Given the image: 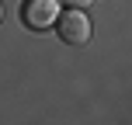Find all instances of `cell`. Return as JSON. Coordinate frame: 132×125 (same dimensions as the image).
<instances>
[{"label": "cell", "instance_id": "277c9868", "mask_svg": "<svg viewBox=\"0 0 132 125\" xmlns=\"http://www.w3.org/2000/svg\"><path fill=\"white\" fill-rule=\"evenodd\" d=\"M0 21H4V4H0Z\"/></svg>", "mask_w": 132, "mask_h": 125}, {"label": "cell", "instance_id": "6da1fadb", "mask_svg": "<svg viewBox=\"0 0 132 125\" xmlns=\"http://www.w3.org/2000/svg\"><path fill=\"white\" fill-rule=\"evenodd\" d=\"M56 31H59V38L66 45H87L90 35H94V24L87 18V11L66 7V11H59V18H56Z\"/></svg>", "mask_w": 132, "mask_h": 125}, {"label": "cell", "instance_id": "3957f363", "mask_svg": "<svg viewBox=\"0 0 132 125\" xmlns=\"http://www.w3.org/2000/svg\"><path fill=\"white\" fill-rule=\"evenodd\" d=\"M59 4H66V7H80V11H84V7H90V0H59Z\"/></svg>", "mask_w": 132, "mask_h": 125}, {"label": "cell", "instance_id": "7a4b0ae2", "mask_svg": "<svg viewBox=\"0 0 132 125\" xmlns=\"http://www.w3.org/2000/svg\"><path fill=\"white\" fill-rule=\"evenodd\" d=\"M59 18V0H24L21 4V21L28 31H45Z\"/></svg>", "mask_w": 132, "mask_h": 125}]
</instances>
